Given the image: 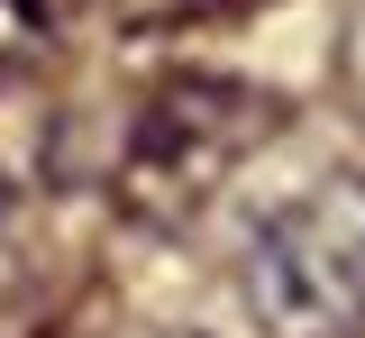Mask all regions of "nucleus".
I'll use <instances>...</instances> for the list:
<instances>
[{"instance_id": "f257e3e1", "label": "nucleus", "mask_w": 365, "mask_h": 338, "mask_svg": "<svg viewBox=\"0 0 365 338\" xmlns=\"http://www.w3.org/2000/svg\"><path fill=\"white\" fill-rule=\"evenodd\" d=\"M274 92L237 83V73H174L165 92L137 110L110 193L137 229H182L192 210H210L220 183L274 138Z\"/></svg>"}, {"instance_id": "f03ea898", "label": "nucleus", "mask_w": 365, "mask_h": 338, "mask_svg": "<svg viewBox=\"0 0 365 338\" xmlns=\"http://www.w3.org/2000/svg\"><path fill=\"white\" fill-rule=\"evenodd\" d=\"M247 292L283 338H347L365 320V183L329 174L247 247Z\"/></svg>"}, {"instance_id": "7ed1b4c3", "label": "nucleus", "mask_w": 365, "mask_h": 338, "mask_svg": "<svg viewBox=\"0 0 365 338\" xmlns=\"http://www.w3.org/2000/svg\"><path fill=\"white\" fill-rule=\"evenodd\" d=\"M64 9H73V0H0V55H9V46H28V37H46Z\"/></svg>"}]
</instances>
